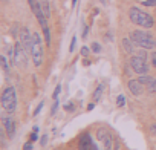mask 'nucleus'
Instances as JSON below:
<instances>
[{
    "label": "nucleus",
    "mask_w": 156,
    "mask_h": 150,
    "mask_svg": "<svg viewBox=\"0 0 156 150\" xmlns=\"http://www.w3.org/2000/svg\"><path fill=\"white\" fill-rule=\"evenodd\" d=\"M60 91H61V84H58V86L54 89V94H52V98H54V101L58 98V95H60Z\"/></svg>",
    "instance_id": "18"
},
{
    "label": "nucleus",
    "mask_w": 156,
    "mask_h": 150,
    "mask_svg": "<svg viewBox=\"0 0 156 150\" xmlns=\"http://www.w3.org/2000/svg\"><path fill=\"white\" fill-rule=\"evenodd\" d=\"M41 9H43V12H44V16L46 17H49L51 16V8H49V3H48V0H41Z\"/></svg>",
    "instance_id": "14"
},
{
    "label": "nucleus",
    "mask_w": 156,
    "mask_h": 150,
    "mask_svg": "<svg viewBox=\"0 0 156 150\" xmlns=\"http://www.w3.org/2000/svg\"><path fill=\"white\" fill-rule=\"evenodd\" d=\"M19 41L23 45V48H25L26 51L31 52V46H32V34L29 32L28 28H23V29L20 31V40H19Z\"/></svg>",
    "instance_id": "8"
},
{
    "label": "nucleus",
    "mask_w": 156,
    "mask_h": 150,
    "mask_svg": "<svg viewBox=\"0 0 156 150\" xmlns=\"http://www.w3.org/2000/svg\"><path fill=\"white\" fill-rule=\"evenodd\" d=\"M75 45H76V37L73 35V37H72V40H70V48H69V51H70V52H73V49H75Z\"/></svg>",
    "instance_id": "21"
},
{
    "label": "nucleus",
    "mask_w": 156,
    "mask_h": 150,
    "mask_svg": "<svg viewBox=\"0 0 156 150\" xmlns=\"http://www.w3.org/2000/svg\"><path fill=\"white\" fill-rule=\"evenodd\" d=\"M130 66L135 73L138 75H147L148 73V63L145 60V55H132L130 58Z\"/></svg>",
    "instance_id": "5"
},
{
    "label": "nucleus",
    "mask_w": 156,
    "mask_h": 150,
    "mask_svg": "<svg viewBox=\"0 0 156 150\" xmlns=\"http://www.w3.org/2000/svg\"><path fill=\"white\" fill-rule=\"evenodd\" d=\"M94 107H95V106H94V103H90V104H89V106H87V110H92V109H94Z\"/></svg>",
    "instance_id": "31"
},
{
    "label": "nucleus",
    "mask_w": 156,
    "mask_h": 150,
    "mask_svg": "<svg viewBox=\"0 0 156 150\" xmlns=\"http://www.w3.org/2000/svg\"><path fill=\"white\" fill-rule=\"evenodd\" d=\"M57 107H58V101L55 100V103H54V106H52V109H51V115H54V113L57 112Z\"/></svg>",
    "instance_id": "26"
},
{
    "label": "nucleus",
    "mask_w": 156,
    "mask_h": 150,
    "mask_svg": "<svg viewBox=\"0 0 156 150\" xmlns=\"http://www.w3.org/2000/svg\"><path fill=\"white\" fill-rule=\"evenodd\" d=\"M130 38H132V41H133L136 46H139V48H142V49H154V48H156V40H154L153 35L148 34V32L133 31V32H130Z\"/></svg>",
    "instance_id": "2"
},
{
    "label": "nucleus",
    "mask_w": 156,
    "mask_h": 150,
    "mask_svg": "<svg viewBox=\"0 0 156 150\" xmlns=\"http://www.w3.org/2000/svg\"><path fill=\"white\" fill-rule=\"evenodd\" d=\"M89 52H90V49H89L87 46H83V48H81V55H83V57H87Z\"/></svg>",
    "instance_id": "23"
},
{
    "label": "nucleus",
    "mask_w": 156,
    "mask_h": 150,
    "mask_svg": "<svg viewBox=\"0 0 156 150\" xmlns=\"http://www.w3.org/2000/svg\"><path fill=\"white\" fill-rule=\"evenodd\" d=\"M129 19H130L132 23H135V25H138V26H141V28H145V29H150V28H153V25H154L153 17H151L148 12H144V11H141L139 8H136V6L130 8V11H129Z\"/></svg>",
    "instance_id": "1"
},
{
    "label": "nucleus",
    "mask_w": 156,
    "mask_h": 150,
    "mask_svg": "<svg viewBox=\"0 0 156 150\" xmlns=\"http://www.w3.org/2000/svg\"><path fill=\"white\" fill-rule=\"evenodd\" d=\"M32 147H34V145H32V141H28V142L23 145V150H32Z\"/></svg>",
    "instance_id": "25"
},
{
    "label": "nucleus",
    "mask_w": 156,
    "mask_h": 150,
    "mask_svg": "<svg viewBox=\"0 0 156 150\" xmlns=\"http://www.w3.org/2000/svg\"><path fill=\"white\" fill-rule=\"evenodd\" d=\"M92 52H95V54L101 52V45H98V43H94V45H92Z\"/></svg>",
    "instance_id": "20"
},
{
    "label": "nucleus",
    "mask_w": 156,
    "mask_h": 150,
    "mask_svg": "<svg viewBox=\"0 0 156 150\" xmlns=\"http://www.w3.org/2000/svg\"><path fill=\"white\" fill-rule=\"evenodd\" d=\"M151 64H153V66L156 67V51H154V52L151 54Z\"/></svg>",
    "instance_id": "27"
},
{
    "label": "nucleus",
    "mask_w": 156,
    "mask_h": 150,
    "mask_svg": "<svg viewBox=\"0 0 156 150\" xmlns=\"http://www.w3.org/2000/svg\"><path fill=\"white\" fill-rule=\"evenodd\" d=\"M142 5L148 6V8H153V6H156V0H142Z\"/></svg>",
    "instance_id": "17"
},
{
    "label": "nucleus",
    "mask_w": 156,
    "mask_h": 150,
    "mask_svg": "<svg viewBox=\"0 0 156 150\" xmlns=\"http://www.w3.org/2000/svg\"><path fill=\"white\" fill-rule=\"evenodd\" d=\"M38 139V132H32L31 135H29V141H32V142H35Z\"/></svg>",
    "instance_id": "22"
},
{
    "label": "nucleus",
    "mask_w": 156,
    "mask_h": 150,
    "mask_svg": "<svg viewBox=\"0 0 156 150\" xmlns=\"http://www.w3.org/2000/svg\"><path fill=\"white\" fill-rule=\"evenodd\" d=\"M31 55H32V61L37 67H40L43 64V45H41V35L38 32L32 34V46H31Z\"/></svg>",
    "instance_id": "4"
},
{
    "label": "nucleus",
    "mask_w": 156,
    "mask_h": 150,
    "mask_svg": "<svg viewBox=\"0 0 156 150\" xmlns=\"http://www.w3.org/2000/svg\"><path fill=\"white\" fill-rule=\"evenodd\" d=\"M78 147H80V150H90V148L94 147V142H92L89 133H83V135L80 136V141H78Z\"/></svg>",
    "instance_id": "10"
},
{
    "label": "nucleus",
    "mask_w": 156,
    "mask_h": 150,
    "mask_svg": "<svg viewBox=\"0 0 156 150\" xmlns=\"http://www.w3.org/2000/svg\"><path fill=\"white\" fill-rule=\"evenodd\" d=\"M14 63L20 67L26 66V49L23 48V45L20 41L16 43V57H14Z\"/></svg>",
    "instance_id": "6"
},
{
    "label": "nucleus",
    "mask_w": 156,
    "mask_h": 150,
    "mask_svg": "<svg viewBox=\"0 0 156 150\" xmlns=\"http://www.w3.org/2000/svg\"><path fill=\"white\" fill-rule=\"evenodd\" d=\"M124 104H126V97L121 94V95H118V98H116V106H118V107H124Z\"/></svg>",
    "instance_id": "16"
},
{
    "label": "nucleus",
    "mask_w": 156,
    "mask_h": 150,
    "mask_svg": "<svg viewBox=\"0 0 156 150\" xmlns=\"http://www.w3.org/2000/svg\"><path fill=\"white\" fill-rule=\"evenodd\" d=\"M2 124H3V129H5L8 138L12 139L16 136V121L12 118H9V116L5 115V116H2Z\"/></svg>",
    "instance_id": "7"
},
{
    "label": "nucleus",
    "mask_w": 156,
    "mask_h": 150,
    "mask_svg": "<svg viewBox=\"0 0 156 150\" xmlns=\"http://www.w3.org/2000/svg\"><path fill=\"white\" fill-rule=\"evenodd\" d=\"M64 110H66V112H73V110H75V103H67V104L64 106Z\"/></svg>",
    "instance_id": "19"
},
{
    "label": "nucleus",
    "mask_w": 156,
    "mask_h": 150,
    "mask_svg": "<svg viewBox=\"0 0 156 150\" xmlns=\"http://www.w3.org/2000/svg\"><path fill=\"white\" fill-rule=\"evenodd\" d=\"M40 142H41V145H46V142H48V135H44V136L41 138V141H40Z\"/></svg>",
    "instance_id": "30"
},
{
    "label": "nucleus",
    "mask_w": 156,
    "mask_h": 150,
    "mask_svg": "<svg viewBox=\"0 0 156 150\" xmlns=\"http://www.w3.org/2000/svg\"><path fill=\"white\" fill-rule=\"evenodd\" d=\"M133 46H136L133 41H132V38L130 37H126V38H122V48H124V51L127 52V54H132L133 52Z\"/></svg>",
    "instance_id": "11"
},
{
    "label": "nucleus",
    "mask_w": 156,
    "mask_h": 150,
    "mask_svg": "<svg viewBox=\"0 0 156 150\" xmlns=\"http://www.w3.org/2000/svg\"><path fill=\"white\" fill-rule=\"evenodd\" d=\"M43 106H44V103H43V101H41V103H40V104H38V107H37V109H35V110H34V116H37V115H38V113H40V112H41V107H43Z\"/></svg>",
    "instance_id": "24"
},
{
    "label": "nucleus",
    "mask_w": 156,
    "mask_h": 150,
    "mask_svg": "<svg viewBox=\"0 0 156 150\" xmlns=\"http://www.w3.org/2000/svg\"><path fill=\"white\" fill-rule=\"evenodd\" d=\"M2 107L6 113H14L17 109V92L12 86H8L2 92Z\"/></svg>",
    "instance_id": "3"
},
{
    "label": "nucleus",
    "mask_w": 156,
    "mask_h": 150,
    "mask_svg": "<svg viewBox=\"0 0 156 150\" xmlns=\"http://www.w3.org/2000/svg\"><path fill=\"white\" fill-rule=\"evenodd\" d=\"M145 86H147V92H148V94H151V95L156 94V78L151 77V80H150Z\"/></svg>",
    "instance_id": "12"
},
{
    "label": "nucleus",
    "mask_w": 156,
    "mask_h": 150,
    "mask_svg": "<svg viewBox=\"0 0 156 150\" xmlns=\"http://www.w3.org/2000/svg\"><path fill=\"white\" fill-rule=\"evenodd\" d=\"M87 32H89V26H84V29H83V38L87 37Z\"/></svg>",
    "instance_id": "29"
},
{
    "label": "nucleus",
    "mask_w": 156,
    "mask_h": 150,
    "mask_svg": "<svg viewBox=\"0 0 156 150\" xmlns=\"http://www.w3.org/2000/svg\"><path fill=\"white\" fill-rule=\"evenodd\" d=\"M0 61H2V66H3V70L8 73L9 72V63H8V58L5 57V55H2L0 57Z\"/></svg>",
    "instance_id": "15"
},
{
    "label": "nucleus",
    "mask_w": 156,
    "mask_h": 150,
    "mask_svg": "<svg viewBox=\"0 0 156 150\" xmlns=\"http://www.w3.org/2000/svg\"><path fill=\"white\" fill-rule=\"evenodd\" d=\"M103 91H104V84H100V86L97 88V91L94 92V101H100V98H101V94H103Z\"/></svg>",
    "instance_id": "13"
},
{
    "label": "nucleus",
    "mask_w": 156,
    "mask_h": 150,
    "mask_svg": "<svg viewBox=\"0 0 156 150\" xmlns=\"http://www.w3.org/2000/svg\"><path fill=\"white\" fill-rule=\"evenodd\" d=\"M150 132H151V135L156 136V124H151V126H150Z\"/></svg>",
    "instance_id": "28"
},
{
    "label": "nucleus",
    "mask_w": 156,
    "mask_h": 150,
    "mask_svg": "<svg viewBox=\"0 0 156 150\" xmlns=\"http://www.w3.org/2000/svg\"><path fill=\"white\" fill-rule=\"evenodd\" d=\"M127 88H129L130 94H132V95H136V97H139V95L144 92L142 83H141L139 80H130V81L127 83Z\"/></svg>",
    "instance_id": "9"
},
{
    "label": "nucleus",
    "mask_w": 156,
    "mask_h": 150,
    "mask_svg": "<svg viewBox=\"0 0 156 150\" xmlns=\"http://www.w3.org/2000/svg\"><path fill=\"white\" fill-rule=\"evenodd\" d=\"M76 5V0H72V6H75Z\"/></svg>",
    "instance_id": "32"
}]
</instances>
